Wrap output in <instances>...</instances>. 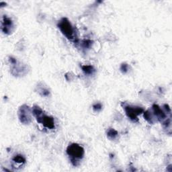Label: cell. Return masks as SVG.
I'll use <instances>...</instances> for the list:
<instances>
[{
  "label": "cell",
  "instance_id": "1",
  "mask_svg": "<svg viewBox=\"0 0 172 172\" xmlns=\"http://www.w3.org/2000/svg\"><path fill=\"white\" fill-rule=\"evenodd\" d=\"M67 154L71 157V160H75L77 159H82L84 155V150L82 147L77 144H72L69 145L67 149Z\"/></svg>",
  "mask_w": 172,
  "mask_h": 172
},
{
  "label": "cell",
  "instance_id": "2",
  "mask_svg": "<svg viewBox=\"0 0 172 172\" xmlns=\"http://www.w3.org/2000/svg\"><path fill=\"white\" fill-rule=\"evenodd\" d=\"M59 28L68 38H73V29L71 23L67 18H63L59 23Z\"/></svg>",
  "mask_w": 172,
  "mask_h": 172
},
{
  "label": "cell",
  "instance_id": "3",
  "mask_svg": "<svg viewBox=\"0 0 172 172\" xmlns=\"http://www.w3.org/2000/svg\"><path fill=\"white\" fill-rule=\"evenodd\" d=\"M124 109L126 112V114L131 120L135 121L137 120V116L141 112H143V110L139 107H131V106H124Z\"/></svg>",
  "mask_w": 172,
  "mask_h": 172
},
{
  "label": "cell",
  "instance_id": "4",
  "mask_svg": "<svg viewBox=\"0 0 172 172\" xmlns=\"http://www.w3.org/2000/svg\"><path fill=\"white\" fill-rule=\"evenodd\" d=\"M37 120L39 122H41L43 123V125L46 127L48 128H53L55 126V123H54V120L53 118L48 117V116H45L42 114L40 117H39L38 118H37Z\"/></svg>",
  "mask_w": 172,
  "mask_h": 172
},
{
  "label": "cell",
  "instance_id": "5",
  "mask_svg": "<svg viewBox=\"0 0 172 172\" xmlns=\"http://www.w3.org/2000/svg\"><path fill=\"white\" fill-rule=\"evenodd\" d=\"M20 118L21 122L23 123H29V120H30V116H29V111L28 107L24 108V106L21 107L20 110Z\"/></svg>",
  "mask_w": 172,
  "mask_h": 172
},
{
  "label": "cell",
  "instance_id": "6",
  "mask_svg": "<svg viewBox=\"0 0 172 172\" xmlns=\"http://www.w3.org/2000/svg\"><path fill=\"white\" fill-rule=\"evenodd\" d=\"M3 25L2 28H5L6 29L5 32H9L10 29V27L12 28V20L8 18V17H6L4 20L3 21Z\"/></svg>",
  "mask_w": 172,
  "mask_h": 172
},
{
  "label": "cell",
  "instance_id": "7",
  "mask_svg": "<svg viewBox=\"0 0 172 172\" xmlns=\"http://www.w3.org/2000/svg\"><path fill=\"white\" fill-rule=\"evenodd\" d=\"M82 69H83V71L85 72L86 73H87V74H91V73H92L93 71H94L92 67L90 66V65L83 66Z\"/></svg>",
  "mask_w": 172,
  "mask_h": 172
},
{
  "label": "cell",
  "instance_id": "8",
  "mask_svg": "<svg viewBox=\"0 0 172 172\" xmlns=\"http://www.w3.org/2000/svg\"><path fill=\"white\" fill-rule=\"evenodd\" d=\"M118 132L114 129H110L108 132V136L111 139H114L117 136Z\"/></svg>",
  "mask_w": 172,
  "mask_h": 172
},
{
  "label": "cell",
  "instance_id": "9",
  "mask_svg": "<svg viewBox=\"0 0 172 172\" xmlns=\"http://www.w3.org/2000/svg\"><path fill=\"white\" fill-rule=\"evenodd\" d=\"M13 161L17 163H25L26 160L22 155H17L14 159H13Z\"/></svg>",
  "mask_w": 172,
  "mask_h": 172
},
{
  "label": "cell",
  "instance_id": "10",
  "mask_svg": "<svg viewBox=\"0 0 172 172\" xmlns=\"http://www.w3.org/2000/svg\"><path fill=\"white\" fill-rule=\"evenodd\" d=\"M101 105L100 104H97L96 105H94V110H100L101 109Z\"/></svg>",
  "mask_w": 172,
  "mask_h": 172
}]
</instances>
